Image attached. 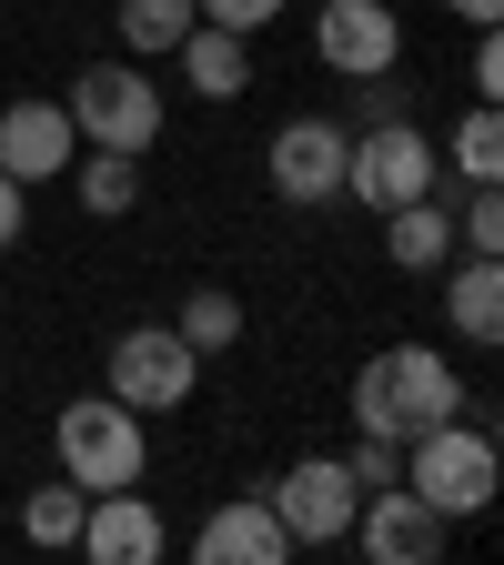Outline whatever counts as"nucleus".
<instances>
[{"label": "nucleus", "mask_w": 504, "mask_h": 565, "mask_svg": "<svg viewBox=\"0 0 504 565\" xmlns=\"http://www.w3.org/2000/svg\"><path fill=\"white\" fill-rule=\"evenodd\" d=\"M343 121H323V111H303V121H282L272 141H262V172H272V192L293 202V212H313V202H343Z\"/></svg>", "instance_id": "9"}, {"label": "nucleus", "mask_w": 504, "mask_h": 565, "mask_svg": "<svg viewBox=\"0 0 504 565\" xmlns=\"http://www.w3.org/2000/svg\"><path fill=\"white\" fill-rule=\"evenodd\" d=\"M192 21H202L192 0H121V51L131 61H162V51H182Z\"/></svg>", "instance_id": "18"}, {"label": "nucleus", "mask_w": 504, "mask_h": 565, "mask_svg": "<svg viewBox=\"0 0 504 565\" xmlns=\"http://www.w3.org/2000/svg\"><path fill=\"white\" fill-rule=\"evenodd\" d=\"M182 323V343L192 353H223V343H243V294H223V282H202V294L172 313Z\"/></svg>", "instance_id": "20"}, {"label": "nucleus", "mask_w": 504, "mask_h": 565, "mask_svg": "<svg viewBox=\"0 0 504 565\" xmlns=\"http://www.w3.org/2000/svg\"><path fill=\"white\" fill-rule=\"evenodd\" d=\"M71 192H82V212L121 223V212L141 202V152H71Z\"/></svg>", "instance_id": "17"}, {"label": "nucleus", "mask_w": 504, "mask_h": 565, "mask_svg": "<svg viewBox=\"0 0 504 565\" xmlns=\"http://www.w3.org/2000/svg\"><path fill=\"white\" fill-rule=\"evenodd\" d=\"M384 253H394V273H444V253H454V212H444V192L394 202V212H384Z\"/></svg>", "instance_id": "16"}, {"label": "nucleus", "mask_w": 504, "mask_h": 565, "mask_svg": "<svg viewBox=\"0 0 504 565\" xmlns=\"http://www.w3.org/2000/svg\"><path fill=\"white\" fill-rule=\"evenodd\" d=\"M444 323H454L464 343H504V263H494V253H464V263L444 273Z\"/></svg>", "instance_id": "15"}, {"label": "nucleus", "mask_w": 504, "mask_h": 565, "mask_svg": "<svg viewBox=\"0 0 504 565\" xmlns=\"http://www.w3.org/2000/svg\"><path fill=\"white\" fill-rule=\"evenodd\" d=\"M454 172L464 182H504V121H494V102H474L454 121Z\"/></svg>", "instance_id": "21"}, {"label": "nucleus", "mask_w": 504, "mask_h": 565, "mask_svg": "<svg viewBox=\"0 0 504 565\" xmlns=\"http://www.w3.org/2000/svg\"><path fill=\"white\" fill-rule=\"evenodd\" d=\"M454 253H504V202H494V182H474L464 223H454Z\"/></svg>", "instance_id": "22"}, {"label": "nucleus", "mask_w": 504, "mask_h": 565, "mask_svg": "<svg viewBox=\"0 0 504 565\" xmlns=\"http://www.w3.org/2000/svg\"><path fill=\"white\" fill-rule=\"evenodd\" d=\"M343 192L364 212H394V202H423L444 192V152L423 141V121H364V141H343Z\"/></svg>", "instance_id": "5"}, {"label": "nucleus", "mask_w": 504, "mask_h": 565, "mask_svg": "<svg viewBox=\"0 0 504 565\" xmlns=\"http://www.w3.org/2000/svg\"><path fill=\"white\" fill-rule=\"evenodd\" d=\"M444 11H454V21H474V31H484V21H504V0H444Z\"/></svg>", "instance_id": "27"}, {"label": "nucleus", "mask_w": 504, "mask_h": 565, "mask_svg": "<svg viewBox=\"0 0 504 565\" xmlns=\"http://www.w3.org/2000/svg\"><path fill=\"white\" fill-rule=\"evenodd\" d=\"M313 61L333 82H374V71L404 61V11L394 0H323L313 11Z\"/></svg>", "instance_id": "8"}, {"label": "nucleus", "mask_w": 504, "mask_h": 565, "mask_svg": "<svg viewBox=\"0 0 504 565\" xmlns=\"http://www.w3.org/2000/svg\"><path fill=\"white\" fill-rule=\"evenodd\" d=\"M172 61H182V82H192L202 102H243V92H253V41L223 31V21H192Z\"/></svg>", "instance_id": "14"}, {"label": "nucleus", "mask_w": 504, "mask_h": 565, "mask_svg": "<svg viewBox=\"0 0 504 565\" xmlns=\"http://www.w3.org/2000/svg\"><path fill=\"white\" fill-rule=\"evenodd\" d=\"M192 11H202V21H223V31H243V41H253V31H272V21H282V0H192Z\"/></svg>", "instance_id": "24"}, {"label": "nucleus", "mask_w": 504, "mask_h": 565, "mask_svg": "<svg viewBox=\"0 0 504 565\" xmlns=\"http://www.w3.org/2000/svg\"><path fill=\"white\" fill-rule=\"evenodd\" d=\"M192 555H202V565H282V555H293V535H282V515L262 505V494H233V505L202 515Z\"/></svg>", "instance_id": "13"}, {"label": "nucleus", "mask_w": 504, "mask_h": 565, "mask_svg": "<svg viewBox=\"0 0 504 565\" xmlns=\"http://www.w3.org/2000/svg\"><path fill=\"white\" fill-rule=\"evenodd\" d=\"M71 152H82V131H71V111H61V102L21 92L11 111H0V172H11L21 192H31V182H51V172H71Z\"/></svg>", "instance_id": "12"}, {"label": "nucleus", "mask_w": 504, "mask_h": 565, "mask_svg": "<svg viewBox=\"0 0 504 565\" xmlns=\"http://www.w3.org/2000/svg\"><path fill=\"white\" fill-rule=\"evenodd\" d=\"M82 505H92V494L71 484V475H51V484L21 494V535H31V545H71V535H82Z\"/></svg>", "instance_id": "19"}, {"label": "nucleus", "mask_w": 504, "mask_h": 565, "mask_svg": "<svg viewBox=\"0 0 504 565\" xmlns=\"http://www.w3.org/2000/svg\"><path fill=\"white\" fill-rule=\"evenodd\" d=\"M51 455H61V475L82 484V494H111V484H141L152 435H141V414L101 384V394H71V404L51 414Z\"/></svg>", "instance_id": "2"}, {"label": "nucleus", "mask_w": 504, "mask_h": 565, "mask_svg": "<svg viewBox=\"0 0 504 565\" xmlns=\"http://www.w3.org/2000/svg\"><path fill=\"white\" fill-rule=\"evenodd\" d=\"M21 212H31V192H21L11 172H0V253H11V243H21Z\"/></svg>", "instance_id": "26"}, {"label": "nucleus", "mask_w": 504, "mask_h": 565, "mask_svg": "<svg viewBox=\"0 0 504 565\" xmlns=\"http://www.w3.org/2000/svg\"><path fill=\"white\" fill-rule=\"evenodd\" d=\"M444 414H464V374L444 364V343H384L364 353V374H353V424L384 445H414L435 435Z\"/></svg>", "instance_id": "1"}, {"label": "nucleus", "mask_w": 504, "mask_h": 565, "mask_svg": "<svg viewBox=\"0 0 504 565\" xmlns=\"http://www.w3.org/2000/svg\"><path fill=\"white\" fill-rule=\"evenodd\" d=\"M343 465H353V484H364V494H374V484H404V445H384V435H353Z\"/></svg>", "instance_id": "23"}, {"label": "nucleus", "mask_w": 504, "mask_h": 565, "mask_svg": "<svg viewBox=\"0 0 504 565\" xmlns=\"http://www.w3.org/2000/svg\"><path fill=\"white\" fill-rule=\"evenodd\" d=\"M71 545H82L92 565H162V555H172V535H162V515H152V494H141V484L92 494V505H82V535H71Z\"/></svg>", "instance_id": "11"}, {"label": "nucleus", "mask_w": 504, "mask_h": 565, "mask_svg": "<svg viewBox=\"0 0 504 565\" xmlns=\"http://www.w3.org/2000/svg\"><path fill=\"white\" fill-rule=\"evenodd\" d=\"M192 384H202V353L182 343V323H121L111 333V394L131 414H172V404H192Z\"/></svg>", "instance_id": "7"}, {"label": "nucleus", "mask_w": 504, "mask_h": 565, "mask_svg": "<svg viewBox=\"0 0 504 565\" xmlns=\"http://www.w3.org/2000/svg\"><path fill=\"white\" fill-rule=\"evenodd\" d=\"M61 111H71V131H82L92 152H152V141H162V92H152V71H141L131 51L92 61L82 82L61 92Z\"/></svg>", "instance_id": "4"}, {"label": "nucleus", "mask_w": 504, "mask_h": 565, "mask_svg": "<svg viewBox=\"0 0 504 565\" xmlns=\"http://www.w3.org/2000/svg\"><path fill=\"white\" fill-rule=\"evenodd\" d=\"M464 82H474V102H494V92H504V41H494V21L474 31V61H464Z\"/></svg>", "instance_id": "25"}, {"label": "nucleus", "mask_w": 504, "mask_h": 565, "mask_svg": "<svg viewBox=\"0 0 504 565\" xmlns=\"http://www.w3.org/2000/svg\"><path fill=\"white\" fill-rule=\"evenodd\" d=\"M494 475H504V465H494V435H484V424H464V414H444L435 435L404 445V484H414L444 525H464V515L494 505Z\"/></svg>", "instance_id": "3"}, {"label": "nucleus", "mask_w": 504, "mask_h": 565, "mask_svg": "<svg viewBox=\"0 0 504 565\" xmlns=\"http://www.w3.org/2000/svg\"><path fill=\"white\" fill-rule=\"evenodd\" d=\"M353 535H364L374 565H435L444 555V515L423 505L414 484H374L364 505H353Z\"/></svg>", "instance_id": "10"}, {"label": "nucleus", "mask_w": 504, "mask_h": 565, "mask_svg": "<svg viewBox=\"0 0 504 565\" xmlns=\"http://www.w3.org/2000/svg\"><path fill=\"white\" fill-rule=\"evenodd\" d=\"M262 505L282 515V535H293V545H343V535H353V505H364V484H353L343 455H293V465L262 484Z\"/></svg>", "instance_id": "6"}]
</instances>
